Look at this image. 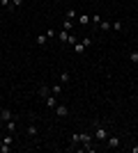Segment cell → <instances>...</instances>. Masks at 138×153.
Instances as JSON below:
<instances>
[{
  "label": "cell",
  "mask_w": 138,
  "mask_h": 153,
  "mask_svg": "<svg viewBox=\"0 0 138 153\" xmlns=\"http://www.w3.org/2000/svg\"><path fill=\"white\" fill-rule=\"evenodd\" d=\"M94 140L97 142H106L108 140V128L101 126V123H97V126H94Z\"/></svg>",
  "instance_id": "1"
},
{
  "label": "cell",
  "mask_w": 138,
  "mask_h": 153,
  "mask_svg": "<svg viewBox=\"0 0 138 153\" xmlns=\"http://www.w3.org/2000/svg\"><path fill=\"white\" fill-rule=\"evenodd\" d=\"M55 114H58L60 119H62V117H67V114H69V108H67V105H62V103H58V105H55Z\"/></svg>",
  "instance_id": "2"
},
{
  "label": "cell",
  "mask_w": 138,
  "mask_h": 153,
  "mask_svg": "<svg viewBox=\"0 0 138 153\" xmlns=\"http://www.w3.org/2000/svg\"><path fill=\"white\" fill-rule=\"evenodd\" d=\"M78 137H81V142H83L85 146H90V144H92V135L90 133H78Z\"/></svg>",
  "instance_id": "3"
},
{
  "label": "cell",
  "mask_w": 138,
  "mask_h": 153,
  "mask_svg": "<svg viewBox=\"0 0 138 153\" xmlns=\"http://www.w3.org/2000/svg\"><path fill=\"white\" fill-rule=\"evenodd\" d=\"M44 101H46V105H48V108H51V110H55V105H58V98H55V96H46V98H44Z\"/></svg>",
  "instance_id": "4"
},
{
  "label": "cell",
  "mask_w": 138,
  "mask_h": 153,
  "mask_svg": "<svg viewBox=\"0 0 138 153\" xmlns=\"http://www.w3.org/2000/svg\"><path fill=\"white\" fill-rule=\"evenodd\" d=\"M37 94H39L41 98H46V96H51V87H48V85H41V87H39V91H37Z\"/></svg>",
  "instance_id": "5"
},
{
  "label": "cell",
  "mask_w": 138,
  "mask_h": 153,
  "mask_svg": "<svg viewBox=\"0 0 138 153\" xmlns=\"http://www.w3.org/2000/svg\"><path fill=\"white\" fill-rule=\"evenodd\" d=\"M76 21H78V25H87V23H90V16H87V14H78Z\"/></svg>",
  "instance_id": "6"
},
{
  "label": "cell",
  "mask_w": 138,
  "mask_h": 153,
  "mask_svg": "<svg viewBox=\"0 0 138 153\" xmlns=\"http://www.w3.org/2000/svg\"><path fill=\"white\" fill-rule=\"evenodd\" d=\"M118 146H120V137H115V135L108 137V149H118Z\"/></svg>",
  "instance_id": "7"
},
{
  "label": "cell",
  "mask_w": 138,
  "mask_h": 153,
  "mask_svg": "<svg viewBox=\"0 0 138 153\" xmlns=\"http://www.w3.org/2000/svg\"><path fill=\"white\" fill-rule=\"evenodd\" d=\"M0 117H2V121H9V119H12V110L0 108Z\"/></svg>",
  "instance_id": "8"
},
{
  "label": "cell",
  "mask_w": 138,
  "mask_h": 153,
  "mask_svg": "<svg viewBox=\"0 0 138 153\" xmlns=\"http://www.w3.org/2000/svg\"><path fill=\"white\" fill-rule=\"evenodd\" d=\"M51 94H53V96H60V94H62V82L53 85V87H51Z\"/></svg>",
  "instance_id": "9"
},
{
  "label": "cell",
  "mask_w": 138,
  "mask_h": 153,
  "mask_svg": "<svg viewBox=\"0 0 138 153\" xmlns=\"http://www.w3.org/2000/svg\"><path fill=\"white\" fill-rule=\"evenodd\" d=\"M46 39H48V37H46V32H44V34H37V37H35V44H37V46H44Z\"/></svg>",
  "instance_id": "10"
},
{
  "label": "cell",
  "mask_w": 138,
  "mask_h": 153,
  "mask_svg": "<svg viewBox=\"0 0 138 153\" xmlns=\"http://www.w3.org/2000/svg\"><path fill=\"white\" fill-rule=\"evenodd\" d=\"M58 39H60V41H62V44H67V41H69V32H67V30L58 32Z\"/></svg>",
  "instance_id": "11"
},
{
  "label": "cell",
  "mask_w": 138,
  "mask_h": 153,
  "mask_svg": "<svg viewBox=\"0 0 138 153\" xmlns=\"http://www.w3.org/2000/svg\"><path fill=\"white\" fill-rule=\"evenodd\" d=\"M28 137H37V126H35V123L28 126Z\"/></svg>",
  "instance_id": "12"
},
{
  "label": "cell",
  "mask_w": 138,
  "mask_h": 153,
  "mask_svg": "<svg viewBox=\"0 0 138 153\" xmlns=\"http://www.w3.org/2000/svg\"><path fill=\"white\" fill-rule=\"evenodd\" d=\"M74 51H76V53H83V51H85V44H83V41H76V44H74Z\"/></svg>",
  "instance_id": "13"
},
{
  "label": "cell",
  "mask_w": 138,
  "mask_h": 153,
  "mask_svg": "<svg viewBox=\"0 0 138 153\" xmlns=\"http://www.w3.org/2000/svg\"><path fill=\"white\" fill-rule=\"evenodd\" d=\"M99 27H101V30H113V23H108V21H101V23H99Z\"/></svg>",
  "instance_id": "14"
},
{
  "label": "cell",
  "mask_w": 138,
  "mask_h": 153,
  "mask_svg": "<svg viewBox=\"0 0 138 153\" xmlns=\"http://www.w3.org/2000/svg\"><path fill=\"white\" fill-rule=\"evenodd\" d=\"M90 21H92V23H94V25H99V23H101V21H104V19H101L99 14H92V16H90Z\"/></svg>",
  "instance_id": "15"
},
{
  "label": "cell",
  "mask_w": 138,
  "mask_h": 153,
  "mask_svg": "<svg viewBox=\"0 0 138 153\" xmlns=\"http://www.w3.org/2000/svg\"><path fill=\"white\" fill-rule=\"evenodd\" d=\"M5 130H7V133H14V121H12V119L5 121Z\"/></svg>",
  "instance_id": "16"
},
{
  "label": "cell",
  "mask_w": 138,
  "mask_h": 153,
  "mask_svg": "<svg viewBox=\"0 0 138 153\" xmlns=\"http://www.w3.org/2000/svg\"><path fill=\"white\" fill-rule=\"evenodd\" d=\"M2 144H5V146H12V133L2 137Z\"/></svg>",
  "instance_id": "17"
},
{
  "label": "cell",
  "mask_w": 138,
  "mask_h": 153,
  "mask_svg": "<svg viewBox=\"0 0 138 153\" xmlns=\"http://www.w3.org/2000/svg\"><path fill=\"white\" fill-rule=\"evenodd\" d=\"M129 59H131L133 64H138V51H131V53H129Z\"/></svg>",
  "instance_id": "18"
},
{
  "label": "cell",
  "mask_w": 138,
  "mask_h": 153,
  "mask_svg": "<svg viewBox=\"0 0 138 153\" xmlns=\"http://www.w3.org/2000/svg\"><path fill=\"white\" fill-rule=\"evenodd\" d=\"M78 142H81V137H78V133H74V135H72V149H74V146H76V144H78Z\"/></svg>",
  "instance_id": "19"
},
{
  "label": "cell",
  "mask_w": 138,
  "mask_h": 153,
  "mask_svg": "<svg viewBox=\"0 0 138 153\" xmlns=\"http://www.w3.org/2000/svg\"><path fill=\"white\" fill-rule=\"evenodd\" d=\"M60 82H62V85L69 82V73H60Z\"/></svg>",
  "instance_id": "20"
},
{
  "label": "cell",
  "mask_w": 138,
  "mask_h": 153,
  "mask_svg": "<svg viewBox=\"0 0 138 153\" xmlns=\"http://www.w3.org/2000/svg\"><path fill=\"white\" fill-rule=\"evenodd\" d=\"M23 5V0H12V5H9V9H14V7H21Z\"/></svg>",
  "instance_id": "21"
},
{
  "label": "cell",
  "mask_w": 138,
  "mask_h": 153,
  "mask_svg": "<svg viewBox=\"0 0 138 153\" xmlns=\"http://www.w3.org/2000/svg\"><path fill=\"white\" fill-rule=\"evenodd\" d=\"M72 27H74V21H69V19H67V21H65V30L69 32V30H72Z\"/></svg>",
  "instance_id": "22"
},
{
  "label": "cell",
  "mask_w": 138,
  "mask_h": 153,
  "mask_svg": "<svg viewBox=\"0 0 138 153\" xmlns=\"http://www.w3.org/2000/svg\"><path fill=\"white\" fill-rule=\"evenodd\" d=\"M76 16H78V14L74 12V9H69V12H67V19H69V21H72V19H76Z\"/></svg>",
  "instance_id": "23"
},
{
  "label": "cell",
  "mask_w": 138,
  "mask_h": 153,
  "mask_svg": "<svg viewBox=\"0 0 138 153\" xmlns=\"http://www.w3.org/2000/svg\"><path fill=\"white\" fill-rule=\"evenodd\" d=\"M113 30L120 32V30H122V23H120V21H115V23H113Z\"/></svg>",
  "instance_id": "24"
},
{
  "label": "cell",
  "mask_w": 138,
  "mask_h": 153,
  "mask_svg": "<svg viewBox=\"0 0 138 153\" xmlns=\"http://www.w3.org/2000/svg\"><path fill=\"white\" fill-rule=\"evenodd\" d=\"M81 41H83V44H85V48H87V46L92 44V39H90V37H83V39H81Z\"/></svg>",
  "instance_id": "25"
},
{
  "label": "cell",
  "mask_w": 138,
  "mask_h": 153,
  "mask_svg": "<svg viewBox=\"0 0 138 153\" xmlns=\"http://www.w3.org/2000/svg\"><path fill=\"white\" fill-rule=\"evenodd\" d=\"M0 5H2V7H9V5H12V0H0Z\"/></svg>",
  "instance_id": "26"
},
{
  "label": "cell",
  "mask_w": 138,
  "mask_h": 153,
  "mask_svg": "<svg viewBox=\"0 0 138 153\" xmlns=\"http://www.w3.org/2000/svg\"><path fill=\"white\" fill-rule=\"evenodd\" d=\"M2 123H5V121H2V117H0V126H2Z\"/></svg>",
  "instance_id": "27"
},
{
  "label": "cell",
  "mask_w": 138,
  "mask_h": 153,
  "mask_svg": "<svg viewBox=\"0 0 138 153\" xmlns=\"http://www.w3.org/2000/svg\"><path fill=\"white\" fill-rule=\"evenodd\" d=\"M0 149H2V140H0Z\"/></svg>",
  "instance_id": "28"
}]
</instances>
